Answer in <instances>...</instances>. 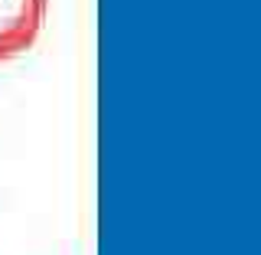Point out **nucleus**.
<instances>
[{
	"label": "nucleus",
	"mask_w": 261,
	"mask_h": 255,
	"mask_svg": "<svg viewBox=\"0 0 261 255\" xmlns=\"http://www.w3.org/2000/svg\"><path fill=\"white\" fill-rule=\"evenodd\" d=\"M46 0H0V62L27 53L36 43Z\"/></svg>",
	"instance_id": "f257e3e1"
}]
</instances>
